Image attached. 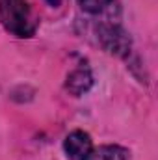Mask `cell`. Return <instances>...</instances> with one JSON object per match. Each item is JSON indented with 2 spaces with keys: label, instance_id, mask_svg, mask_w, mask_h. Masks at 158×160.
Returning <instances> with one entry per match:
<instances>
[{
  "label": "cell",
  "instance_id": "6da1fadb",
  "mask_svg": "<svg viewBox=\"0 0 158 160\" xmlns=\"http://www.w3.org/2000/svg\"><path fill=\"white\" fill-rule=\"evenodd\" d=\"M0 21L7 32L19 38H30L36 32V19L28 0H0Z\"/></svg>",
  "mask_w": 158,
  "mask_h": 160
},
{
  "label": "cell",
  "instance_id": "7a4b0ae2",
  "mask_svg": "<svg viewBox=\"0 0 158 160\" xmlns=\"http://www.w3.org/2000/svg\"><path fill=\"white\" fill-rule=\"evenodd\" d=\"M63 149L71 160H84L93 149V142L87 132L84 130H75L65 138Z\"/></svg>",
  "mask_w": 158,
  "mask_h": 160
},
{
  "label": "cell",
  "instance_id": "3957f363",
  "mask_svg": "<svg viewBox=\"0 0 158 160\" xmlns=\"http://www.w3.org/2000/svg\"><path fill=\"white\" fill-rule=\"evenodd\" d=\"M101 41L108 52H116V54H125L130 47V39L119 26H102Z\"/></svg>",
  "mask_w": 158,
  "mask_h": 160
},
{
  "label": "cell",
  "instance_id": "277c9868",
  "mask_svg": "<svg viewBox=\"0 0 158 160\" xmlns=\"http://www.w3.org/2000/svg\"><path fill=\"white\" fill-rule=\"evenodd\" d=\"M84 160H128V153L119 145H102L99 149H91Z\"/></svg>",
  "mask_w": 158,
  "mask_h": 160
},
{
  "label": "cell",
  "instance_id": "5b68a950",
  "mask_svg": "<svg viewBox=\"0 0 158 160\" xmlns=\"http://www.w3.org/2000/svg\"><path fill=\"white\" fill-rule=\"evenodd\" d=\"M91 86V75L84 69H78L75 73L69 75L67 78V89H71L75 95H80L84 91H87V88Z\"/></svg>",
  "mask_w": 158,
  "mask_h": 160
},
{
  "label": "cell",
  "instance_id": "8992f818",
  "mask_svg": "<svg viewBox=\"0 0 158 160\" xmlns=\"http://www.w3.org/2000/svg\"><path fill=\"white\" fill-rule=\"evenodd\" d=\"M80 8L91 15L110 13L114 9V0H78Z\"/></svg>",
  "mask_w": 158,
  "mask_h": 160
}]
</instances>
